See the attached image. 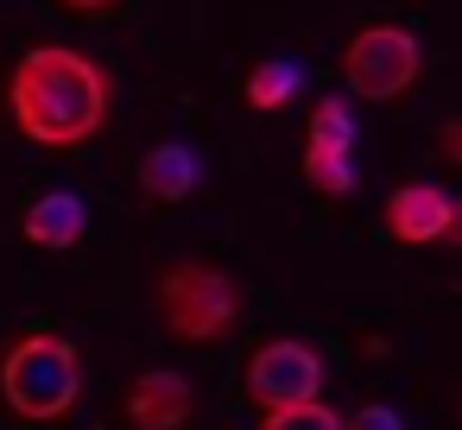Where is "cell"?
Returning a JSON list of instances; mask_svg holds the SVG:
<instances>
[{"label":"cell","instance_id":"cell-1","mask_svg":"<svg viewBox=\"0 0 462 430\" xmlns=\"http://www.w3.org/2000/svg\"><path fill=\"white\" fill-rule=\"evenodd\" d=\"M7 114L32 146H51V152L89 146L108 127V77L96 58L70 45H32L7 77Z\"/></svg>","mask_w":462,"mask_h":430},{"label":"cell","instance_id":"cell-2","mask_svg":"<svg viewBox=\"0 0 462 430\" xmlns=\"http://www.w3.org/2000/svg\"><path fill=\"white\" fill-rule=\"evenodd\" d=\"M0 398H7L14 417L26 424H58L77 411L83 398V354L70 335H51V329H32L20 342H7L0 354Z\"/></svg>","mask_w":462,"mask_h":430},{"label":"cell","instance_id":"cell-3","mask_svg":"<svg viewBox=\"0 0 462 430\" xmlns=\"http://www.w3.org/2000/svg\"><path fill=\"white\" fill-rule=\"evenodd\" d=\"M159 316L178 342H222L241 323V285L222 266L203 260H171L159 272Z\"/></svg>","mask_w":462,"mask_h":430},{"label":"cell","instance_id":"cell-4","mask_svg":"<svg viewBox=\"0 0 462 430\" xmlns=\"http://www.w3.org/2000/svg\"><path fill=\"white\" fill-rule=\"evenodd\" d=\"M424 77V45L405 26H361L342 45V83L355 102H399Z\"/></svg>","mask_w":462,"mask_h":430},{"label":"cell","instance_id":"cell-5","mask_svg":"<svg viewBox=\"0 0 462 430\" xmlns=\"http://www.w3.org/2000/svg\"><path fill=\"white\" fill-rule=\"evenodd\" d=\"M355 140H361V121H355V96H317L310 108V127H304V178L323 190V197H348L355 190Z\"/></svg>","mask_w":462,"mask_h":430},{"label":"cell","instance_id":"cell-6","mask_svg":"<svg viewBox=\"0 0 462 430\" xmlns=\"http://www.w3.org/2000/svg\"><path fill=\"white\" fill-rule=\"evenodd\" d=\"M247 398L260 411L273 405H298V398H323V354L298 335H279V342H260L247 354V373H241Z\"/></svg>","mask_w":462,"mask_h":430},{"label":"cell","instance_id":"cell-7","mask_svg":"<svg viewBox=\"0 0 462 430\" xmlns=\"http://www.w3.org/2000/svg\"><path fill=\"white\" fill-rule=\"evenodd\" d=\"M127 424L134 430H184L190 411H197V386L178 373V367H146L127 380Z\"/></svg>","mask_w":462,"mask_h":430},{"label":"cell","instance_id":"cell-8","mask_svg":"<svg viewBox=\"0 0 462 430\" xmlns=\"http://www.w3.org/2000/svg\"><path fill=\"white\" fill-rule=\"evenodd\" d=\"M449 190L437 184H399L386 197V234L405 241V247H430V241H449Z\"/></svg>","mask_w":462,"mask_h":430},{"label":"cell","instance_id":"cell-9","mask_svg":"<svg viewBox=\"0 0 462 430\" xmlns=\"http://www.w3.org/2000/svg\"><path fill=\"white\" fill-rule=\"evenodd\" d=\"M26 241L32 247H45V253H64V247H77L83 241V228H89V209H83V197L77 190H45V197H32L26 203Z\"/></svg>","mask_w":462,"mask_h":430},{"label":"cell","instance_id":"cell-10","mask_svg":"<svg viewBox=\"0 0 462 430\" xmlns=\"http://www.w3.org/2000/svg\"><path fill=\"white\" fill-rule=\"evenodd\" d=\"M197 184H203V159H197L184 140H165V146H152V152L140 159V190H146L152 203H184Z\"/></svg>","mask_w":462,"mask_h":430},{"label":"cell","instance_id":"cell-11","mask_svg":"<svg viewBox=\"0 0 462 430\" xmlns=\"http://www.w3.org/2000/svg\"><path fill=\"white\" fill-rule=\"evenodd\" d=\"M298 83H304L298 58H266V64H254V70H247V108L273 114V108H285V102L298 96Z\"/></svg>","mask_w":462,"mask_h":430},{"label":"cell","instance_id":"cell-12","mask_svg":"<svg viewBox=\"0 0 462 430\" xmlns=\"http://www.w3.org/2000/svg\"><path fill=\"white\" fill-rule=\"evenodd\" d=\"M260 430H342V417L323 398H298V405H273L260 417Z\"/></svg>","mask_w":462,"mask_h":430},{"label":"cell","instance_id":"cell-13","mask_svg":"<svg viewBox=\"0 0 462 430\" xmlns=\"http://www.w3.org/2000/svg\"><path fill=\"white\" fill-rule=\"evenodd\" d=\"M342 430H405V424H399V411H393V405H367V411H355Z\"/></svg>","mask_w":462,"mask_h":430},{"label":"cell","instance_id":"cell-14","mask_svg":"<svg viewBox=\"0 0 462 430\" xmlns=\"http://www.w3.org/2000/svg\"><path fill=\"white\" fill-rule=\"evenodd\" d=\"M437 152H443L449 165H462V114H449V121L437 127Z\"/></svg>","mask_w":462,"mask_h":430},{"label":"cell","instance_id":"cell-15","mask_svg":"<svg viewBox=\"0 0 462 430\" xmlns=\"http://www.w3.org/2000/svg\"><path fill=\"white\" fill-rule=\"evenodd\" d=\"M58 7H70V14H108L115 0H58Z\"/></svg>","mask_w":462,"mask_h":430},{"label":"cell","instance_id":"cell-16","mask_svg":"<svg viewBox=\"0 0 462 430\" xmlns=\"http://www.w3.org/2000/svg\"><path fill=\"white\" fill-rule=\"evenodd\" d=\"M449 241H456V247H462V197H456V203H449Z\"/></svg>","mask_w":462,"mask_h":430}]
</instances>
